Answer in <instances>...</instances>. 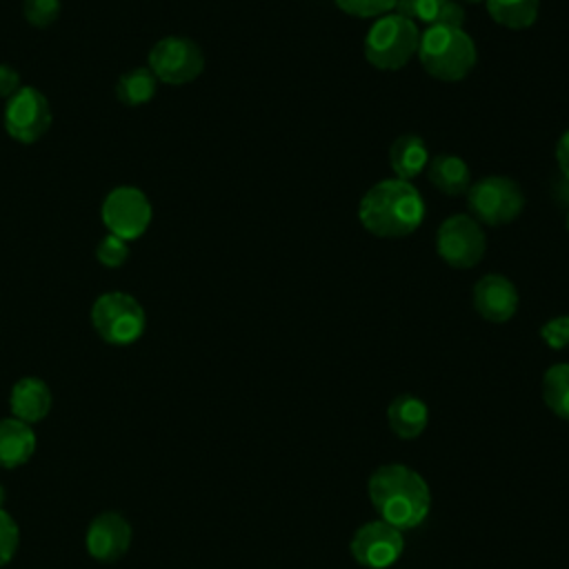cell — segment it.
Returning <instances> with one entry per match:
<instances>
[{
    "label": "cell",
    "instance_id": "1",
    "mask_svg": "<svg viewBox=\"0 0 569 569\" xmlns=\"http://www.w3.org/2000/svg\"><path fill=\"white\" fill-rule=\"evenodd\" d=\"M369 500L380 520L407 531L425 522L431 509V491L425 478L407 465L378 467L367 482Z\"/></svg>",
    "mask_w": 569,
    "mask_h": 569
},
{
    "label": "cell",
    "instance_id": "2",
    "mask_svg": "<svg viewBox=\"0 0 569 569\" xmlns=\"http://www.w3.org/2000/svg\"><path fill=\"white\" fill-rule=\"evenodd\" d=\"M358 218L378 238H405L422 224L425 202L411 182L387 178L367 189L358 207Z\"/></svg>",
    "mask_w": 569,
    "mask_h": 569
},
{
    "label": "cell",
    "instance_id": "3",
    "mask_svg": "<svg viewBox=\"0 0 569 569\" xmlns=\"http://www.w3.org/2000/svg\"><path fill=\"white\" fill-rule=\"evenodd\" d=\"M418 60L431 78L458 82L476 67L478 51L471 36L462 27L436 24L420 31Z\"/></svg>",
    "mask_w": 569,
    "mask_h": 569
},
{
    "label": "cell",
    "instance_id": "4",
    "mask_svg": "<svg viewBox=\"0 0 569 569\" xmlns=\"http://www.w3.org/2000/svg\"><path fill=\"white\" fill-rule=\"evenodd\" d=\"M420 44V29L413 20L400 13L380 16L365 36V58L382 71L402 69Z\"/></svg>",
    "mask_w": 569,
    "mask_h": 569
},
{
    "label": "cell",
    "instance_id": "5",
    "mask_svg": "<svg viewBox=\"0 0 569 569\" xmlns=\"http://www.w3.org/2000/svg\"><path fill=\"white\" fill-rule=\"evenodd\" d=\"M91 325L96 333L116 347L136 342L147 327L142 305L124 291H107L91 307Z\"/></svg>",
    "mask_w": 569,
    "mask_h": 569
},
{
    "label": "cell",
    "instance_id": "6",
    "mask_svg": "<svg viewBox=\"0 0 569 569\" xmlns=\"http://www.w3.org/2000/svg\"><path fill=\"white\" fill-rule=\"evenodd\" d=\"M467 207L478 222L498 227L520 216L525 209V193L511 178L487 176L467 189Z\"/></svg>",
    "mask_w": 569,
    "mask_h": 569
},
{
    "label": "cell",
    "instance_id": "7",
    "mask_svg": "<svg viewBox=\"0 0 569 569\" xmlns=\"http://www.w3.org/2000/svg\"><path fill=\"white\" fill-rule=\"evenodd\" d=\"M149 69L164 84H187L202 73L204 53L191 38L167 36L151 47Z\"/></svg>",
    "mask_w": 569,
    "mask_h": 569
},
{
    "label": "cell",
    "instance_id": "8",
    "mask_svg": "<svg viewBox=\"0 0 569 569\" xmlns=\"http://www.w3.org/2000/svg\"><path fill=\"white\" fill-rule=\"evenodd\" d=\"M438 256L453 269H471L476 267L487 249L485 231L480 222L467 213L449 216L436 236Z\"/></svg>",
    "mask_w": 569,
    "mask_h": 569
},
{
    "label": "cell",
    "instance_id": "9",
    "mask_svg": "<svg viewBox=\"0 0 569 569\" xmlns=\"http://www.w3.org/2000/svg\"><path fill=\"white\" fill-rule=\"evenodd\" d=\"M2 122L7 133L18 142H36L51 127V107L36 87H20L7 102Z\"/></svg>",
    "mask_w": 569,
    "mask_h": 569
},
{
    "label": "cell",
    "instance_id": "10",
    "mask_svg": "<svg viewBox=\"0 0 569 569\" xmlns=\"http://www.w3.org/2000/svg\"><path fill=\"white\" fill-rule=\"evenodd\" d=\"M102 222L109 233L122 240L140 238L151 222L149 198L136 187H116L102 202Z\"/></svg>",
    "mask_w": 569,
    "mask_h": 569
},
{
    "label": "cell",
    "instance_id": "11",
    "mask_svg": "<svg viewBox=\"0 0 569 569\" xmlns=\"http://www.w3.org/2000/svg\"><path fill=\"white\" fill-rule=\"evenodd\" d=\"M402 531L380 518L360 525L349 540V551L353 560L365 569L391 567L402 556Z\"/></svg>",
    "mask_w": 569,
    "mask_h": 569
},
{
    "label": "cell",
    "instance_id": "12",
    "mask_svg": "<svg viewBox=\"0 0 569 569\" xmlns=\"http://www.w3.org/2000/svg\"><path fill=\"white\" fill-rule=\"evenodd\" d=\"M131 545V525L118 511L98 513L84 533L87 553L98 562L120 560Z\"/></svg>",
    "mask_w": 569,
    "mask_h": 569
},
{
    "label": "cell",
    "instance_id": "13",
    "mask_svg": "<svg viewBox=\"0 0 569 569\" xmlns=\"http://www.w3.org/2000/svg\"><path fill=\"white\" fill-rule=\"evenodd\" d=\"M473 309L489 322H507L518 311V291L507 276L487 273L482 276L471 293Z\"/></svg>",
    "mask_w": 569,
    "mask_h": 569
},
{
    "label": "cell",
    "instance_id": "14",
    "mask_svg": "<svg viewBox=\"0 0 569 569\" xmlns=\"http://www.w3.org/2000/svg\"><path fill=\"white\" fill-rule=\"evenodd\" d=\"M51 402H53V396L49 385L36 376L20 378L9 393L11 416L27 425H33L47 418L51 411Z\"/></svg>",
    "mask_w": 569,
    "mask_h": 569
},
{
    "label": "cell",
    "instance_id": "15",
    "mask_svg": "<svg viewBox=\"0 0 569 569\" xmlns=\"http://www.w3.org/2000/svg\"><path fill=\"white\" fill-rule=\"evenodd\" d=\"M36 431L18 418H0V469L22 467L36 451Z\"/></svg>",
    "mask_w": 569,
    "mask_h": 569
},
{
    "label": "cell",
    "instance_id": "16",
    "mask_svg": "<svg viewBox=\"0 0 569 569\" xmlns=\"http://www.w3.org/2000/svg\"><path fill=\"white\" fill-rule=\"evenodd\" d=\"M396 13L425 27H462L465 9L458 0H398Z\"/></svg>",
    "mask_w": 569,
    "mask_h": 569
},
{
    "label": "cell",
    "instance_id": "17",
    "mask_svg": "<svg viewBox=\"0 0 569 569\" xmlns=\"http://www.w3.org/2000/svg\"><path fill=\"white\" fill-rule=\"evenodd\" d=\"M387 422L398 438L413 440L427 429L429 409L418 396L400 393L387 407Z\"/></svg>",
    "mask_w": 569,
    "mask_h": 569
},
{
    "label": "cell",
    "instance_id": "18",
    "mask_svg": "<svg viewBox=\"0 0 569 569\" xmlns=\"http://www.w3.org/2000/svg\"><path fill=\"white\" fill-rule=\"evenodd\" d=\"M429 182L447 193V196H462L471 187V171L467 162L453 153H438L427 162Z\"/></svg>",
    "mask_w": 569,
    "mask_h": 569
},
{
    "label": "cell",
    "instance_id": "19",
    "mask_svg": "<svg viewBox=\"0 0 569 569\" xmlns=\"http://www.w3.org/2000/svg\"><path fill=\"white\" fill-rule=\"evenodd\" d=\"M389 162L396 178L409 182L411 178H416L427 169L429 151L425 140L418 133L398 136L389 149Z\"/></svg>",
    "mask_w": 569,
    "mask_h": 569
},
{
    "label": "cell",
    "instance_id": "20",
    "mask_svg": "<svg viewBox=\"0 0 569 569\" xmlns=\"http://www.w3.org/2000/svg\"><path fill=\"white\" fill-rule=\"evenodd\" d=\"M489 18L511 31L529 29L538 20L540 0H485Z\"/></svg>",
    "mask_w": 569,
    "mask_h": 569
},
{
    "label": "cell",
    "instance_id": "21",
    "mask_svg": "<svg viewBox=\"0 0 569 569\" xmlns=\"http://www.w3.org/2000/svg\"><path fill=\"white\" fill-rule=\"evenodd\" d=\"M158 78L151 73L149 67H136L124 71L116 82V96L122 104L138 107L147 104L156 96Z\"/></svg>",
    "mask_w": 569,
    "mask_h": 569
},
{
    "label": "cell",
    "instance_id": "22",
    "mask_svg": "<svg viewBox=\"0 0 569 569\" xmlns=\"http://www.w3.org/2000/svg\"><path fill=\"white\" fill-rule=\"evenodd\" d=\"M542 400L553 416L569 422V362L551 365L545 371Z\"/></svg>",
    "mask_w": 569,
    "mask_h": 569
},
{
    "label": "cell",
    "instance_id": "23",
    "mask_svg": "<svg viewBox=\"0 0 569 569\" xmlns=\"http://www.w3.org/2000/svg\"><path fill=\"white\" fill-rule=\"evenodd\" d=\"M22 13L29 24L44 29L53 24L60 16V0H24Z\"/></svg>",
    "mask_w": 569,
    "mask_h": 569
},
{
    "label": "cell",
    "instance_id": "24",
    "mask_svg": "<svg viewBox=\"0 0 569 569\" xmlns=\"http://www.w3.org/2000/svg\"><path fill=\"white\" fill-rule=\"evenodd\" d=\"M20 547V527L13 516L0 509V567L9 565Z\"/></svg>",
    "mask_w": 569,
    "mask_h": 569
},
{
    "label": "cell",
    "instance_id": "25",
    "mask_svg": "<svg viewBox=\"0 0 569 569\" xmlns=\"http://www.w3.org/2000/svg\"><path fill=\"white\" fill-rule=\"evenodd\" d=\"M338 9L356 18H380L396 9L398 0H336Z\"/></svg>",
    "mask_w": 569,
    "mask_h": 569
},
{
    "label": "cell",
    "instance_id": "26",
    "mask_svg": "<svg viewBox=\"0 0 569 569\" xmlns=\"http://www.w3.org/2000/svg\"><path fill=\"white\" fill-rule=\"evenodd\" d=\"M96 258H98L100 264L116 269V267H120V264L127 262V258H129V244H127V240H122V238H118V236H113V233H107V236L98 242V247H96Z\"/></svg>",
    "mask_w": 569,
    "mask_h": 569
},
{
    "label": "cell",
    "instance_id": "27",
    "mask_svg": "<svg viewBox=\"0 0 569 569\" xmlns=\"http://www.w3.org/2000/svg\"><path fill=\"white\" fill-rule=\"evenodd\" d=\"M540 338L549 349L569 347V316H556L540 327Z\"/></svg>",
    "mask_w": 569,
    "mask_h": 569
},
{
    "label": "cell",
    "instance_id": "28",
    "mask_svg": "<svg viewBox=\"0 0 569 569\" xmlns=\"http://www.w3.org/2000/svg\"><path fill=\"white\" fill-rule=\"evenodd\" d=\"M20 87V73L9 64H0V98L9 100Z\"/></svg>",
    "mask_w": 569,
    "mask_h": 569
},
{
    "label": "cell",
    "instance_id": "29",
    "mask_svg": "<svg viewBox=\"0 0 569 569\" xmlns=\"http://www.w3.org/2000/svg\"><path fill=\"white\" fill-rule=\"evenodd\" d=\"M551 198L556 204L565 207L569 211V176H558L553 182H551Z\"/></svg>",
    "mask_w": 569,
    "mask_h": 569
},
{
    "label": "cell",
    "instance_id": "30",
    "mask_svg": "<svg viewBox=\"0 0 569 569\" xmlns=\"http://www.w3.org/2000/svg\"><path fill=\"white\" fill-rule=\"evenodd\" d=\"M556 162L562 176H569V129L556 142Z\"/></svg>",
    "mask_w": 569,
    "mask_h": 569
},
{
    "label": "cell",
    "instance_id": "31",
    "mask_svg": "<svg viewBox=\"0 0 569 569\" xmlns=\"http://www.w3.org/2000/svg\"><path fill=\"white\" fill-rule=\"evenodd\" d=\"M4 500H7V489L0 485V509H4V507H2Z\"/></svg>",
    "mask_w": 569,
    "mask_h": 569
},
{
    "label": "cell",
    "instance_id": "32",
    "mask_svg": "<svg viewBox=\"0 0 569 569\" xmlns=\"http://www.w3.org/2000/svg\"><path fill=\"white\" fill-rule=\"evenodd\" d=\"M465 2H471V4H476V2H482V0H465Z\"/></svg>",
    "mask_w": 569,
    "mask_h": 569
},
{
    "label": "cell",
    "instance_id": "33",
    "mask_svg": "<svg viewBox=\"0 0 569 569\" xmlns=\"http://www.w3.org/2000/svg\"><path fill=\"white\" fill-rule=\"evenodd\" d=\"M567 231H569V211H567Z\"/></svg>",
    "mask_w": 569,
    "mask_h": 569
}]
</instances>
